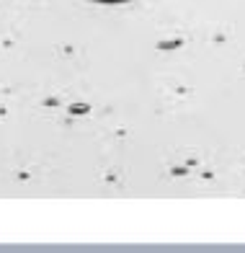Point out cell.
<instances>
[{"label":"cell","instance_id":"1","mask_svg":"<svg viewBox=\"0 0 245 253\" xmlns=\"http://www.w3.org/2000/svg\"><path fill=\"white\" fill-rule=\"evenodd\" d=\"M96 3H126V0H96Z\"/></svg>","mask_w":245,"mask_h":253}]
</instances>
